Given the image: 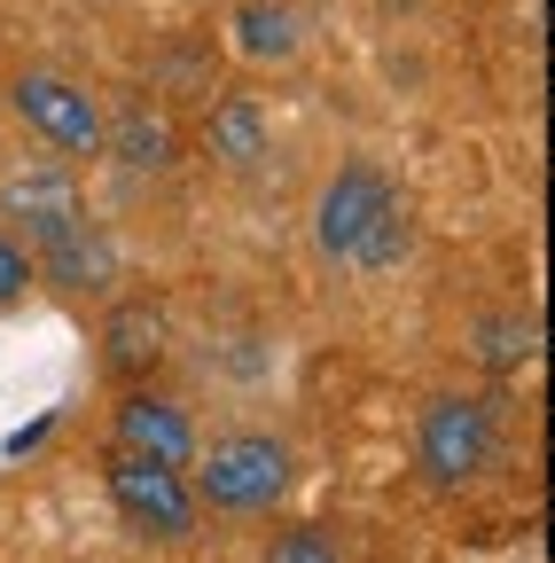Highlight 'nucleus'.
Returning <instances> with one entry per match:
<instances>
[{"instance_id":"2","label":"nucleus","mask_w":555,"mask_h":563,"mask_svg":"<svg viewBox=\"0 0 555 563\" xmlns=\"http://www.w3.org/2000/svg\"><path fill=\"white\" fill-rule=\"evenodd\" d=\"M298 454L266 431H235L212 439V454L196 446V509H220V517H274V501L290 493Z\"/></svg>"},{"instance_id":"9","label":"nucleus","mask_w":555,"mask_h":563,"mask_svg":"<svg viewBox=\"0 0 555 563\" xmlns=\"http://www.w3.org/2000/svg\"><path fill=\"white\" fill-rule=\"evenodd\" d=\"M203 141H212V157H220V165L251 173V165L274 150V125H266L258 95H220V102H212V118H203Z\"/></svg>"},{"instance_id":"4","label":"nucleus","mask_w":555,"mask_h":563,"mask_svg":"<svg viewBox=\"0 0 555 563\" xmlns=\"http://www.w3.org/2000/svg\"><path fill=\"white\" fill-rule=\"evenodd\" d=\"M110 501L133 532H149V540H188L196 532V485L173 470V462H149V454H125L110 446Z\"/></svg>"},{"instance_id":"5","label":"nucleus","mask_w":555,"mask_h":563,"mask_svg":"<svg viewBox=\"0 0 555 563\" xmlns=\"http://www.w3.org/2000/svg\"><path fill=\"white\" fill-rule=\"evenodd\" d=\"M9 110L47 141L55 157H95L102 150V102L79 79H63V70H24V79L9 87Z\"/></svg>"},{"instance_id":"11","label":"nucleus","mask_w":555,"mask_h":563,"mask_svg":"<svg viewBox=\"0 0 555 563\" xmlns=\"http://www.w3.org/2000/svg\"><path fill=\"white\" fill-rule=\"evenodd\" d=\"M102 150H110L118 165H133V173H165V165H173V118L133 102V110L102 118Z\"/></svg>"},{"instance_id":"3","label":"nucleus","mask_w":555,"mask_h":563,"mask_svg":"<svg viewBox=\"0 0 555 563\" xmlns=\"http://www.w3.org/2000/svg\"><path fill=\"white\" fill-rule=\"evenodd\" d=\"M414 470L431 493H462L493 470V407L469 391H439L414 415Z\"/></svg>"},{"instance_id":"12","label":"nucleus","mask_w":555,"mask_h":563,"mask_svg":"<svg viewBox=\"0 0 555 563\" xmlns=\"http://www.w3.org/2000/svg\"><path fill=\"white\" fill-rule=\"evenodd\" d=\"M235 47L251 63H290L298 55V9H282V0H243L235 9Z\"/></svg>"},{"instance_id":"7","label":"nucleus","mask_w":555,"mask_h":563,"mask_svg":"<svg viewBox=\"0 0 555 563\" xmlns=\"http://www.w3.org/2000/svg\"><path fill=\"white\" fill-rule=\"evenodd\" d=\"M110 446L188 470V462H196V422H188V407L165 399V391H125L118 415H110Z\"/></svg>"},{"instance_id":"10","label":"nucleus","mask_w":555,"mask_h":563,"mask_svg":"<svg viewBox=\"0 0 555 563\" xmlns=\"http://www.w3.org/2000/svg\"><path fill=\"white\" fill-rule=\"evenodd\" d=\"M157 352H165V313L157 306H118L110 321H102V368L110 376H142V368H157Z\"/></svg>"},{"instance_id":"1","label":"nucleus","mask_w":555,"mask_h":563,"mask_svg":"<svg viewBox=\"0 0 555 563\" xmlns=\"http://www.w3.org/2000/svg\"><path fill=\"white\" fill-rule=\"evenodd\" d=\"M313 243L329 266H353V274H391L414 251V220H407V196L376 173V165H336L329 188L313 196Z\"/></svg>"},{"instance_id":"8","label":"nucleus","mask_w":555,"mask_h":563,"mask_svg":"<svg viewBox=\"0 0 555 563\" xmlns=\"http://www.w3.org/2000/svg\"><path fill=\"white\" fill-rule=\"evenodd\" d=\"M32 266L55 282V290H110V282H118V251H110V235L95 228V220H79L71 235H55L47 251H32Z\"/></svg>"},{"instance_id":"15","label":"nucleus","mask_w":555,"mask_h":563,"mask_svg":"<svg viewBox=\"0 0 555 563\" xmlns=\"http://www.w3.org/2000/svg\"><path fill=\"white\" fill-rule=\"evenodd\" d=\"M485 361H493V368L532 361V321H493V329H485Z\"/></svg>"},{"instance_id":"14","label":"nucleus","mask_w":555,"mask_h":563,"mask_svg":"<svg viewBox=\"0 0 555 563\" xmlns=\"http://www.w3.org/2000/svg\"><path fill=\"white\" fill-rule=\"evenodd\" d=\"M32 282H40V266H32V251L16 243V235H0V313H9L24 290H32Z\"/></svg>"},{"instance_id":"13","label":"nucleus","mask_w":555,"mask_h":563,"mask_svg":"<svg viewBox=\"0 0 555 563\" xmlns=\"http://www.w3.org/2000/svg\"><path fill=\"white\" fill-rule=\"evenodd\" d=\"M266 563H344V555H336V540L321 525H290V532L266 540Z\"/></svg>"},{"instance_id":"6","label":"nucleus","mask_w":555,"mask_h":563,"mask_svg":"<svg viewBox=\"0 0 555 563\" xmlns=\"http://www.w3.org/2000/svg\"><path fill=\"white\" fill-rule=\"evenodd\" d=\"M0 220H16L24 228V251H47L55 235H71L79 220H95L71 165H24L0 180Z\"/></svg>"}]
</instances>
